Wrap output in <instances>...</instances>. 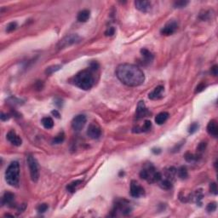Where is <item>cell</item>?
Instances as JSON below:
<instances>
[{"label":"cell","instance_id":"cell-1","mask_svg":"<svg viewBox=\"0 0 218 218\" xmlns=\"http://www.w3.org/2000/svg\"><path fill=\"white\" fill-rule=\"evenodd\" d=\"M116 75L123 85L130 87L142 85L145 80L143 72L132 64H121L116 70Z\"/></svg>","mask_w":218,"mask_h":218},{"label":"cell","instance_id":"cell-2","mask_svg":"<svg viewBox=\"0 0 218 218\" xmlns=\"http://www.w3.org/2000/svg\"><path fill=\"white\" fill-rule=\"evenodd\" d=\"M74 85L84 90L91 89L95 84V79L90 70H83L74 77Z\"/></svg>","mask_w":218,"mask_h":218},{"label":"cell","instance_id":"cell-3","mask_svg":"<svg viewBox=\"0 0 218 218\" xmlns=\"http://www.w3.org/2000/svg\"><path fill=\"white\" fill-rule=\"evenodd\" d=\"M5 180L9 185L17 187L20 180V165L18 162L14 161L8 166L5 171Z\"/></svg>","mask_w":218,"mask_h":218},{"label":"cell","instance_id":"cell-4","mask_svg":"<svg viewBox=\"0 0 218 218\" xmlns=\"http://www.w3.org/2000/svg\"><path fill=\"white\" fill-rule=\"evenodd\" d=\"M140 176L141 178L147 180L148 182H159L162 180V175L159 172H157L154 169V167L150 165L147 168L143 169L140 172Z\"/></svg>","mask_w":218,"mask_h":218},{"label":"cell","instance_id":"cell-5","mask_svg":"<svg viewBox=\"0 0 218 218\" xmlns=\"http://www.w3.org/2000/svg\"><path fill=\"white\" fill-rule=\"evenodd\" d=\"M27 165H28L32 180L34 182H37L39 177V171H38V162L36 160V159L32 155H29L27 157Z\"/></svg>","mask_w":218,"mask_h":218},{"label":"cell","instance_id":"cell-6","mask_svg":"<svg viewBox=\"0 0 218 218\" xmlns=\"http://www.w3.org/2000/svg\"><path fill=\"white\" fill-rule=\"evenodd\" d=\"M81 40V38L78 34H70L67 35L65 38H63L58 43L59 49H64V48L71 46L74 43H79Z\"/></svg>","mask_w":218,"mask_h":218},{"label":"cell","instance_id":"cell-7","mask_svg":"<svg viewBox=\"0 0 218 218\" xmlns=\"http://www.w3.org/2000/svg\"><path fill=\"white\" fill-rule=\"evenodd\" d=\"M86 123V117L83 114H79L76 116L72 121V127L74 130L79 131L82 129L84 128V126Z\"/></svg>","mask_w":218,"mask_h":218},{"label":"cell","instance_id":"cell-8","mask_svg":"<svg viewBox=\"0 0 218 218\" xmlns=\"http://www.w3.org/2000/svg\"><path fill=\"white\" fill-rule=\"evenodd\" d=\"M144 194V188L136 181H132L130 184V195L134 198H139Z\"/></svg>","mask_w":218,"mask_h":218},{"label":"cell","instance_id":"cell-9","mask_svg":"<svg viewBox=\"0 0 218 218\" xmlns=\"http://www.w3.org/2000/svg\"><path fill=\"white\" fill-rule=\"evenodd\" d=\"M149 114V111L147 110L146 105L144 103V101H139L136 107V119H142L144 117H147Z\"/></svg>","mask_w":218,"mask_h":218},{"label":"cell","instance_id":"cell-10","mask_svg":"<svg viewBox=\"0 0 218 218\" xmlns=\"http://www.w3.org/2000/svg\"><path fill=\"white\" fill-rule=\"evenodd\" d=\"M87 135L90 136L91 139H98L101 135V130L98 125L96 124H90L87 130Z\"/></svg>","mask_w":218,"mask_h":218},{"label":"cell","instance_id":"cell-11","mask_svg":"<svg viewBox=\"0 0 218 218\" xmlns=\"http://www.w3.org/2000/svg\"><path fill=\"white\" fill-rule=\"evenodd\" d=\"M177 29V24L175 21H170L161 29V34L169 36L175 33Z\"/></svg>","mask_w":218,"mask_h":218},{"label":"cell","instance_id":"cell-12","mask_svg":"<svg viewBox=\"0 0 218 218\" xmlns=\"http://www.w3.org/2000/svg\"><path fill=\"white\" fill-rule=\"evenodd\" d=\"M7 139L12 145L16 146V147H19L22 143V141H21V137L16 133L14 132V130H10V131L8 132V134H7Z\"/></svg>","mask_w":218,"mask_h":218},{"label":"cell","instance_id":"cell-13","mask_svg":"<svg viewBox=\"0 0 218 218\" xmlns=\"http://www.w3.org/2000/svg\"><path fill=\"white\" fill-rule=\"evenodd\" d=\"M164 86L159 85L157 86L154 90H152L151 93H149L148 97L151 100H159L161 99L162 97L164 96L163 95V92H164Z\"/></svg>","mask_w":218,"mask_h":218},{"label":"cell","instance_id":"cell-14","mask_svg":"<svg viewBox=\"0 0 218 218\" xmlns=\"http://www.w3.org/2000/svg\"><path fill=\"white\" fill-rule=\"evenodd\" d=\"M135 5L138 10L145 13L151 10V6H152L149 1H136Z\"/></svg>","mask_w":218,"mask_h":218},{"label":"cell","instance_id":"cell-15","mask_svg":"<svg viewBox=\"0 0 218 218\" xmlns=\"http://www.w3.org/2000/svg\"><path fill=\"white\" fill-rule=\"evenodd\" d=\"M207 132L209 135L212 136L214 137H216L218 136V126L215 120H210L207 125Z\"/></svg>","mask_w":218,"mask_h":218},{"label":"cell","instance_id":"cell-16","mask_svg":"<svg viewBox=\"0 0 218 218\" xmlns=\"http://www.w3.org/2000/svg\"><path fill=\"white\" fill-rule=\"evenodd\" d=\"M14 195L10 192H6L2 198V204H10L14 202Z\"/></svg>","mask_w":218,"mask_h":218},{"label":"cell","instance_id":"cell-17","mask_svg":"<svg viewBox=\"0 0 218 218\" xmlns=\"http://www.w3.org/2000/svg\"><path fill=\"white\" fill-rule=\"evenodd\" d=\"M90 16V12L89 10H81L80 12L78 14V16H77V19L79 22H85L87 21Z\"/></svg>","mask_w":218,"mask_h":218},{"label":"cell","instance_id":"cell-18","mask_svg":"<svg viewBox=\"0 0 218 218\" xmlns=\"http://www.w3.org/2000/svg\"><path fill=\"white\" fill-rule=\"evenodd\" d=\"M169 118V114L166 113V112H162V113H159L156 116L155 118V122H156L158 124H163V123L165 122L166 120L168 119Z\"/></svg>","mask_w":218,"mask_h":218},{"label":"cell","instance_id":"cell-19","mask_svg":"<svg viewBox=\"0 0 218 218\" xmlns=\"http://www.w3.org/2000/svg\"><path fill=\"white\" fill-rule=\"evenodd\" d=\"M141 54L146 62H151L153 60V55L147 49L141 50Z\"/></svg>","mask_w":218,"mask_h":218},{"label":"cell","instance_id":"cell-20","mask_svg":"<svg viewBox=\"0 0 218 218\" xmlns=\"http://www.w3.org/2000/svg\"><path fill=\"white\" fill-rule=\"evenodd\" d=\"M42 124L45 129H51L54 126V121L50 117H45L42 119Z\"/></svg>","mask_w":218,"mask_h":218},{"label":"cell","instance_id":"cell-21","mask_svg":"<svg viewBox=\"0 0 218 218\" xmlns=\"http://www.w3.org/2000/svg\"><path fill=\"white\" fill-rule=\"evenodd\" d=\"M81 182H82L81 180L74 181H72L70 184H68V185L66 186V189H67V191H69L70 193H74L76 191L77 187L79 185Z\"/></svg>","mask_w":218,"mask_h":218},{"label":"cell","instance_id":"cell-22","mask_svg":"<svg viewBox=\"0 0 218 218\" xmlns=\"http://www.w3.org/2000/svg\"><path fill=\"white\" fill-rule=\"evenodd\" d=\"M160 188H163V189H165V190H169L171 189V188H172V181L170 179H165V180H162L160 181Z\"/></svg>","mask_w":218,"mask_h":218},{"label":"cell","instance_id":"cell-23","mask_svg":"<svg viewBox=\"0 0 218 218\" xmlns=\"http://www.w3.org/2000/svg\"><path fill=\"white\" fill-rule=\"evenodd\" d=\"M176 173L178 174V176L180 177L181 179H186L188 175V170L186 168L185 166H181L178 169V171H176Z\"/></svg>","mask_w":218,"mask_h":218},{"label":"cell","instance_id":"cell-24","mask_svg":"<svg viewBox=\"0 0 218 218\" xmlns=\"http://www.w3.org/2000/svg\"><path fill=\"white\" fill-rule=\"evenodd\" d=\"M64 139H65V135H64V133H60L58 136H56V137L53 139V143H55V144H60V143H62L63 141H64Z\"/></svg>","mask_w":218,"mask_h":218},{"label":"cell","instance_id":"cell-25","mask_svg":"<svg viewBox=\"0 0 218 218\" xmlns=\"http://www.w3.org/2000/svg\"><path fill=\"white\" fill-rule=\"evenodd\" d=\"M151 127H152V123H151V121H150V120H146V121L144 122L143 126L142 127V130H141V131H143V132L148 131V130L151 129Z\"/></svg>","mask_w":218,"mask_h":218},{"label":"cell","instance_id":"cell-26","mask_svg":"<svg viewBox=\"0 0 218 218\" xmlns=\"http://www.w3.org/2000/svg\"><path fill=\"white\" fill-rule=\"evenodd\" d=\"M16 27H17V23H16V22H11V23H10L7 26L6 31H7L8 33H11V32L14 31V30L16 29Z\"/></svg>","mask_w":218,"mask_h":218},{"label":"cell","instance_id":"cell-27","mask_svg":"<svg viewBox=\"0 0 218 218\" xmlns=\"http://www.w3.org/2000/svg\"><path fill=\"white\" fill-rule=\"evenodd\" d=\"M188 1H177V2H175V4H174V6H175V8H183V7H185L186 5H188Z\"/></svg>","mask_w":218,"mask_h":218},{"label":"cell","instance_id":"cell-28","mask_svg":"<svg viewBox=\"0 0 218 218\" xmlns=\"http://www.w3.org/2000/svg\"><path fill=\"white\" fill-rule=\"evenodd\" d=\"M206 210L208 212H213L216 210V202H212V203H210L206 207Z\"/></svg>","mask_w":218,"mask_h":218},{"label":"cell","instance_id":"cell-29","mask_svg":"<svg viewBox=\"0 0 218 218\" xmlns=\"http://www.w3.org/2000/svg\"><path fill=\"white\" fill-rule=\"evenodd\" d=\"M185 159L188 162H193L197 159V157L195 156V155H194V154H192V153L188 152V153H186L185 154Z\"/></svg>","mask_w":218,"mask_h":218},{"label":"cell","instance_id":"cell-30","mask_svg":"<svg viewBox=\"0 0 218 218\" xmlns=\"http://www.w3.org/2000/svg\"><path fill=\"white\" fill-rule=\"evenodd\" d=\"M199 124L197 123H192L191 125H190L189 127V133L190 134H194L195 133L197 130H198V129H199Z\"/></svg>","mask_w":218,"mask_h":218},{"label":"cell","instance_id":"cell-31","mask_svg":"<svg viewBox=\"0 0 218 218\" xmlns=\"http://www.w3.org/2000/svg\"><path fill=\"white\" fill-rule=\"evenodd\" d=\"M210 193H212L213 194H217V187H216V182L210 183Z\"/></svg>","mask_w":218,"mask_h":218},{"label":"cell","instance_id":"cell-32","mask_svg":"<svg viewBox=\"0 0 218 218\" xmlns=\"http://www.w3.org/2000/svg\"><path fill=\"white\" fill-rule=\"evenodd\" d=\"M60 67H61V66H50V67L47 68V70H46V73H48V74H51V73H53L54 72L59 70V69H60Z\"/></svg>","mask_w":218,"mask_h":218},{"label":"cell","instance_id":"cell-33","mask_svg":"<svg viewBox=\"0 0 218 218\" xmlns=\"http://www.w3.org/2000/svg\"><path fill=\"white\" fill-rule=\"evenodd\" d=\"M47 210H48V205L46 204H39V206L38 207V211L39 213H43V212H45Z\"/></svg>","mask_w":218,"mask_h":218},{"label":"cell","instance_id":"cell-34","mask_svg":"<svg viewBox=\"0 0 218 218\" xmlns=\"http://www.w3.org/2000/svg\"><path fill=\"white\" fill-rule=\"evenodd\" d=\"M114 33H115V29H114V27H109V28L105 32L106 36H113Z\"/></svg>","mask_w":218,"mask_h":218},{"label":"cell","instance_id":"cell-35","mask_svg":"<svg viewBox=\"0 0 218 218\" xmlns=\"http://www.w3.org/2000/svg\"><path fill=\"white\" fill-rule=\"evenodd\" d=\"M204 88H205V85H204V83H201V84H199V85L197 86V88H196V93H199V92H201L202 90H204Z\"/></svg>","mask_w":218,"mask_h":218},{"label":"cell","instance_id":"cell-36","mask_svg":"<svg viewBox=\"0 0 218 218\" xmlns=\"http://www.w3.org/2000/svg\"><path fill=\"white\" fill-rule=\"evenodd\" d=\"M205 142H202V143H200L199 144V146L198 147V150H199V152H202V151H204V148H205Z\"/></svg>","mask_w":218,"mask_h":218},{"label":"cell","instance_id":"cell-37","mask_svg":"<svg viewBox=\"0 0 218 218\" xmlns=\"http://www.w3.org/2000/svg\"><path fill=\"white\" fill-rule=\"evenodd\" d=\"M211 73L213 74L214 76H216L217 75V66L215 65V66L211 68Z\"/></svg>","mask_w":218,"mask_h":218},{"label":"cell","instance_id":"cell-38","mask_svg":"<svg viewBox=\"0 0 218 218\" xmlns=\"http://www.w3.org/2000/svg\"><path fill=\"white\" fill-rule=\"evenodd\" d=\"M98 66H98V64H97V63L95 62H92V63H91V65H90V67H91V69H92V70H96V69L98 68Z\"/></svg>","mask_w":218,"mask_h":218},{"label":"cell","instance_id":"cell-39","mask_svg":"<svg viewBox=\"0 0 218 218\" xmlns=\"http://www.w3.org/2000/svg\"><path fill=\"white\" fill-rule=\"evenodd\" d=\"M10 119V117L7 115V114H1V119L3 120V121H5V120H7V119Z\"/></svg>","mask_w":218,"mask_h":218},{"label":"cell","instance_id":"cell-40","mask_svg":"<svg viewBox=\"0 0 218 218\" xmlns=\"http://www.w3.org/2000/svg\"><path fill=\"white\" fill-rule=\"evenodd\" d=\"M52 114H54V115H56V118H60V114L57 112L56 110H55V111H52Z\"/></svg>","mask_w":218,"mask_h":218}]
</instances>
